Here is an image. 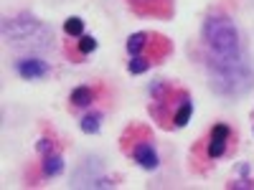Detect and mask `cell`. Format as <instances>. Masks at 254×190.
I'll return each instance as SVG.
<instances>
[{
  "mask_svg": "<svg viewBox=\"0 0 254 190\" xmlns=\"http://www.w3.org/2000/svg\"><path fill=\"white\" fill-rule=\"evenodd\" d=\"M36 152L44 157V155H49V152H54V140L51 137H41L38 142H36Z\"/></svg>",
  "mask_w": 254,
  "mask_h": 190,
  "instance_id": "5bb4252c",
  "label": "cell"
},
{
  "mask_svg": "<svg viewBox=\"0 0 254 190\" xmlns=\"http://www.w3.org/2000/svg\"><path fill=\"white\" fill-rule=\"evenodd\" d=\"M61 173H64V157L59 152L44 155V162H41V175H44V178H56Z\"/></svg>",
  "mask_w": 254,
  "mask_h": 190,
  "instance_id": "8992f818",
  "label": "cell"
},
{
  "mask_svg": "<svg viewBox=\"0 0 254 190\" xmlns=\"http://www.w3.org/2000/svg\"><path fill=\"white\" fill-rule=\"evenodd\" d=\"M201 38L206 48V69L211 89L219 92L221 96H242L254 84V76L252 69L247 66L237 23L226 13L214 10L203 20Z\"/></svg>",
  "mask_w": 254,
  "mask_h": 190,
  "instance_id": "6da1fadb",
  "label": "cell"
},
{
  "mask_svg": "<svg viewBox=\"0 0 254 190\" xmlns=\"http://www.w3.org/2000/svg\"><path fill=\"white\" fill-rule=\"evenodd\" d=\"M229 188H234V190H239V188H249V190H252V188H254V180H249V175H247V178H239V180H231Z\"/></svg>",
  "mask_w": 254,
  "mask_h": 190,
  "instance_id": "9a60e30c",
  "label": "cell"
},
{
  "mask_svg": "<svg viewBox=\"0 0 254 190\" xmlns=\"http://www.w3.org/2000/svg\"><path fill=\"white\" fill-rule=\"evenodd\" d=\"M71 104L74 107H92V101L97 99V92L92 89V87H87V84H81V87H76L74 92H71Z\"/></svg>",
  "mask_w": 254,
  "mask_h": 190,
  "instance_id": "ba28073f",
  "label": "cell"
},
{
  "mask_svg": "<svg viewBox=\"0 0 254 190\" xmlns=\"http://www.w3.org/2000/svg\"><path fill=\"white\" fill-rule=\"evenodd\" d=\"M147 38H150V33H145V31H137L127 38V53H130V58L142 53V48L147 46Z\"/></svg>",
  "mask_w": 254,
  "mask_h": 190,
  "instance_id": "9c48e42d",
  "label": "cell"
},
{
  "mask_svg": "<svg viewBox=\"0 0 254 190\" xmlns=\"http://www.w3.org/2000/svg\"><path fill=\"white\" fill-rule=\"evenodd\" d=\"M249 170H252L249 162H242V165H239V175H242V178H247V175H249Z\"/></svg>",
  "mask_w": 254,
  "mask_h": 190,
  "instance_id": "2e32d148",
  "label": "cell"
},
{
  "mask_svg": "<svg viewBox=\"0 0 254 190\" xmlns=\"http://www.w3.org/2000/svg\"><path fill=\"white\" fill-rule=\"evenodd\" d=\"M15 71H18V76H23L28 81H36V79H44L51 71V66H49V61H44V58L28 56V58L15 61Z\"/></svg>",
  "mask_w": 254,
  "mask_h": 190,
  "instance_id": "277c9868",
  "label": "cell"
},
{
  "mask_svg": "<svg viewBox=\"0 0 254 190\" xmlns=\"http://www.w3.org/2000/svg\"><path fill=\"white\" fill-rule=\"evenodd\" d=\"M150 66H153V58H145V56H132V58H130V63H127V71H130V74H145Z\"/></svg>",
  "mask_w": 254,
  "mask_h": 190,
  "instance_id": "7c38bea8",
  "label": "cell"
},
{
  "mask_svg": "<svg viewBox=\"0 0 254 190\" xmlns=\"http://www.w3.org/2000/svg\"><path fill=\"white\" fill-rule=\"evenodd\" d=\"M64 33L66 36H84V20L79 18V15H71V18H66L64 20Z\"/></svg>",
  "mask_w": 254,
  "mask_h": 190,
  "instance_id": "8fae6325",
  "label": "cell"
},
{
  "mask_svg": "<svg viewBox=\"0 0 254 190\" xmlns=\"http://www.w3.org/2000/svg\"><path fill=\"white\" fill-rule=\"evenodd\" d=\"M229 140H231V127L224 124V122L214 124V130H211V135H208V142H206V157H208V160L221 157V155L226 152Z\"/></svg>",
  "mask_w": 254,
  "mask_h": 190,
  "instance_id": "3957f363",
  "label": "cell"
},
{
  "mask_svg": "<svg viewBox=\"0 0 254 190\" xmlns=\"http://www.w3.org/2000/svg\"><path fill=\"white\" fill-rule=\"evenodd\" d=\"M76 48H79V53L81 56H89V53H94L97 51V38L94 36H79V44H76Z\"/></svg>",
  "mask_w": 254,
  "mask_h": 190,
  "instance_id": "4fadbf2b",
  "label": "cell"
},
{
  "mask_svg": "<svg viewBox=\"0 0 254 190\" xmlns=\"http://www.w3.org/2000/svg\"><path fill=\"white\" fill-rule=\"evenodd\" d=\"M3 38L8 46L23 48V51H49L54 46V31L28 13L5 18L3 20Z\"/></svg>",
  "mask_w": 254,
  "mask_h": 190,
  "instance_id": "7a4b0ae2",
  "label": "cell"
},
{
  "mask_svg": "<svg viewBox=\"0 0 254 190\" xmlns=\"http://www.w3.org/2000/svg\"><path fill=\"white\" fill-rule=\"evenodd\" d=\"M132 157L135 162L142 167V170H155L158 167V152L150 140H140L135 147H132Z\"/></svg>",
  "mask_w": 254,
  "mask_h": 190,
  "instance_id": "5b68a950",
  "label": "cell"
},
{
  "mask_svg": "<svg viewBox=\"0 0 254 190\" xmlns=\"http://www.w3.org/2000/svg\"><path fill=\"white\" fill-rule=\"evenodd\" d=\"M190 114H193V101H190V96L186 92H181V104H178V109L173 114V124L181 130V127H186L190 122Z\"/></svg>",
  "mask_w": 254,
  "mask_h": 190,
  "instance_id": "52a82bcc",
  "label": "cell"
},
{
  "mask_svg": "<svg viewBox=\"0 0 254 190\" xmlns=\"http://www.w3.org/2000/svg\"><path fill=\"white\" fill-rule=\"evenodd\" d=\"M79 127H81V132H84V135H97V132H99V127H102V114H99V112L87 114V117L81 119Z\"/></svg>",
  "mask_w": 254,
  "mask_h": 190,
  "instance_id": "30bf717a",
  "label": "cell"
}]
</instances>
